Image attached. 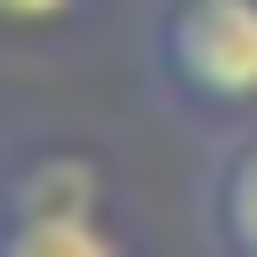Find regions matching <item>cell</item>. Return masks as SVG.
<instances>
[{
  "instance_id": "obj_1",
  "label": "cell",
  "mask_w": 257,
  "mask_h": 257,
  "mask_svg": "<svg viewBox=\"0 0 257 257\" xmlns=\"http://www.w3.org/2000/svg\"><path fill=\"white\" fill-rule=\"evenodd\" d=\"M153 64L185 104H257V0H169L153 24Z\"/></svg>"
},
{
  "instance_id": "obj_2",
  "label": "cell",
  "mask_w": 257,
  "mask_h": 257,
  "mask_svg": "<svg viewBox=\"0 0 257 257\" xmlns=\"http://www.w3.org/2000/svg\"><path fill=\"white\" fill-rule=\"evenodd\" d=\"M96 201H104V177L88 153H40L8 177L0 217H96Z\"/></svg>"
},
{
  "instance_id": "obj_3",
  "label": "cell",
  "mask_w": 257,
  "mask_h": 257,
  "mask_svg": "<svg viewBox=\"0 0 257 257\" xmlns=\"http://www.w3.org/2000/svg\"><path fill=\"white\" fill-rule=\"evenodd\" d=\"M0 257H120L96 217H0Z\"/></svg>"
},
{
  "instance_id": "obj_4",
  "label": "cell",
  "mask_w": 257,
  "mask_h": 257,
  "mask_svg": "<svg viewBox=\"0 0 257 257\" xmlns=\"http://www.w3.org/2000/svg\"><path fill=\"white\" fill-rule=\"evenodd\" d=\"M217 241H225V257H257V137L217 177Z\"/></svg>"
},
{
  "instance_id": "obj_5",
  "label": "cell",
  "mask_w": 257,
  "mask_h": 257,
  "mask_svg": "<svg viewBox=\"0 0 257 257\" xmlns=\"http://www.w3.org/2000/svg\"><path fill=\"white\" fill-rule=\"evenodd\" d=\"M56 16H72V0H0V24H16V32L56 24Z\"/></svg>"
}]
</instances>
